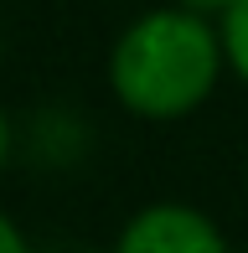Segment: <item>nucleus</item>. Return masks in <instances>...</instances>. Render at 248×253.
Segmentation results:
<instances>
[{
    "label": "nucleus",
    "mask_w": 248,
    "mask_h": 253,
    "mask_svg": "<svg viewBox=\"0 0 248 253\" xmlns=\"http://www.w3.org/2000/svg\"><path fill=\"white\" fill-rule=\"evenodd\" d=\"M222 78H228V52H222L217 21L176 0L140 10L104 57V83L114 103L145 124L191 119L212 103Z\"/></svg>",
    "instance_id": "obj_1"
},
{
    "label": "nucleus",
    "mask_w": 248,
    "mask_h": 253,
    "mask_svg": "<svg viewBox=\"0 0 248 253\" xmlns=\"http://www.w3.org/2000/svg\"><path fill=\"white\" fill-rule=\"evenodd\" d=\"M109 253H238L212 212L197 202H145L119 222Z\"/></svg>",
    "instance_id": "obj_2"
},
{
    "label": "nucleus",
    "mask_w": 248,
    "mask_h": 253,
    "mask_svg": "<svg viewBox=\"0 0 248 253\" xmlns=\"http://www.w3.org/2000/svg\"><path fill=\"white\" fill-rule=\"evenodd\" d=\"M222 52H228V73L248 88V0H233V10L217 21Z\"/></svg>",
    "instance_id": "obj_3"
},
{
    "label": "nucleus",
    "mask_w": 248,
    "mask_h": 253,
    "mask_svg": "<svg viewBox=\"0 0 248 253\" xmlns=\"http://www.w3.org/2000/svg\"><path fill=\"white\" fill-rule=\"evenodd\" d=\"M0 253H37V248H31V238H26V227H21L5 207H0Z\"/></svg>",
    "instance_id": "obj_4"
},
{
    "label": "nucleus",
    "mask_w": 248,
    "mask_h": 253,
    "mask_svg": "<svg viewBox=\"0 0 248 253\" xmlns=\"http://www.w3.org/2000/svg\"><path fill=\"white\" fill-rule=\"evenodd\" d=\"M10 155H16V124H10V114H5V103H0V176H5V166H10Z\"/></svg>",
    "instance_id": "obj_5"
},
{
    "label": "nucleus",
    "mask_w": 248,
    "mask_h": 253,
    "mask_svg": "<svg viewBox=\"0 0 248 253\" xmlns=\"http://www.w3.org/2000/svg\"><path fill=\"white\" fill-rule=\"evenodd\" d=\"M176 5L197 10V16H207V21H222V16L233 10V0H176Z\"/></svg>",
    "instance_id": "obj_6"
},
{
    "label": "nucleus",
    "mask_w": 248,
    "mask_h": 253,
    "mask_svg": "<svg viewBox=\"0 0 248 253\" xmlns=\"http://www.w3.org/2000/svg\"><path fill=\"white\" fill-rule=\"evenodd\" d=\"M0 57H5V42H0Z\"/></svg>",
    "instance_id": "obj_7"
},
{
    "label": "nucleus",
    "mask_w": 248,
    "mask_h": 253,
    "mask_svg": "<svg viewBox=\"0 0 248 253\" xmlns=\"http://www.w3.org/2000/svg\"><path fill=\"white\" fill-rule=\"evenodd\" d=\"M243 253H248V248H243Z\"/></svg>",
    "instance_id": "obj_8"
}]
</instances>
